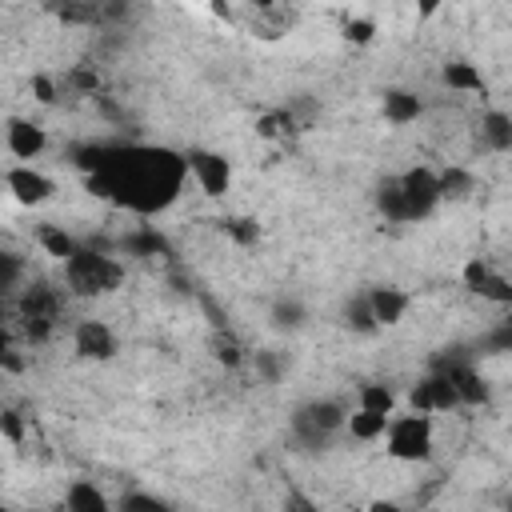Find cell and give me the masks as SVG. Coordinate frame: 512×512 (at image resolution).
Wrapping results in <instances>:
<instances>
[{"label": "cell", "mask_w": 512, "mask_h": 512, "mask_svg": "<svg viewBox=\"0 0 512 512\" xmlns=\"http://www.w3.org/2000/svg\"><path fill=\"white\" fill-rule=\"evenodd\" d=\"M56 320H60V296L52 288L32 284L20 292V324L28 336H48Z\"/></svg>", "instance_id": "6"}, {"label": "cell", "mask_w": 512, "mask_h": 512, "mask_svg": "<svg viewBox=\"0 0 512 512\" xmlns=\"http://www.w3.org/2000/svg\"><path fill=\"white\" fill-rule=\"evenodd\" d=\"M20 280H24V264H20V256L0 252V296H8Z\"/></svg>", "instance_id": "19"}, {"label": "cell", "mask_w": 512, "mask_h": 512, "mask_svg": "<svg viewBox=\"0 0 512 512\" xmlns=\"http://www.w3.org/2000/svg\"><path fill=\"white\" fill-rule=\"evenodd\" d=\"M368 512H404V508H400V504H392V500H376Z\"/></svg>", "instance_id": "22"}, {"label": "cell", "mask_w": 512, "mask_h": 512, "mask_svg": "<svg viewBox=\"0 0 512 512\" xmlns=\"http://www.w3.org/2000/svg\"><path fill=\"white\" fill-rule=\"evenodd\" d=\"M184 168H188V176L196 180V188H200L204 196H224L228 184H232V164H228L220 152L192 148V152L184 156Z\"/></svg>", "instance_id": "7"}, {"label": "cell", "mask_w": 512, "mask_h": 512, "mask_svg": "<svg viewBox=\"0 0 512 512\" xmlns=\"http://www.w3.org/2000/svg\"><path fill=\"white\" fill-rule=\"evenodd\" d=\"M4 144H8L12 160L32 164V160L48 148V136H44V128H40V124H32V120H12V124L4 128Z\"/></svg>", "instance_id": "9"}, {"label": "cell", "mask_w": 512, "mask_h": 512, "mask_svg": "<svg viewBox=\"0 0 512 512\" xmlns=\"http://www.w3.org/2000/svg\"><path fill=\"white\" fill-rule=\"evenodd\" d=\"M380 444H384V452H388L392 460H408V464L428 460L432 448H436L432 416H420V412L396 416V412H392V416H388V428H384V436H380Z\"/></svg>", "instance_id": "4"}, {"label": "cell", "mask_w": 512, "mask_h": 512, "mask_svg": "<svg viewBox=\"0 0 512 512\" xmlns=\"http://www.w3.org/2000/svg\"><path fill=\"white\" fill-rule=\"evenodd\" d=\"M384 428H388V416H372V412H360V408L344 416V432L360 444H376L384 436Z\"/></svg>", "instance_id": "13"}, {"label": "cell", "mask_w": 512, "mask_h": 512, "mask_svg": "<svg viewBox=\"0 0 512 512\" xmlns=\"http://www.w3.org/2000/svg\"><path fill=\"white\" fill-rule=\"evenodd\" d=\"M64 508L68 512H112V504L104 500V492L92 480H72L64 492Z\"/></svg>", "instance_id": "12"}, {"label": "cell", "mask_w": 512, "mask_h": 512, "mask_svg": "<svg viewBox=\"0 0 512 512\" xmlns=\"http://www.w3.org/2000/svg\"><path fill=\"white\" fill-rule=\"evenodd\" d=\"M4 188H8V196H12L16 204H24V208H36V204H44V200L56 192V184H52L40 168H32V164H12V168L4 172Z\"/></svg>", "instance_id": "8"}, {"label": "cell", "mask_w": 512, "mask_h": 512, "mask_svg": "<svg viewBox=\"0 0 512 512\" xmlns=\"http://www.w3.org/2000/svg\"><path fill=\"white\" fill-rule=\"evenodd\" d=\"M120 512H168V504L148 496V492H132V496L120 500Z\"/></svg>", "instance_id": "20"}, {"label": "cell", "mask_w": 512, "mask_h": 512, "mask_svg": "<svg viewBox=\"0 0 512 512\" xmlns=\"http://www.w3.org/2000/svg\"><path fill=\"white\" fill-rule=\"evenodd\" d=\"M444 84L456 88V92H480V88H484V76H480V68H472V64H448V68H444Z\"/></svg>", "instance_id": "16"}, {"label": "cell", "mask_w": 512, "mask_h": 512, "mask_svg": "<svg viewBox=\"0 0 512 512\" xmlns=\"http://www.w3.org/2000/svg\"><path fill=\"white\" fill-rule=\"evenodd\" d=\"M40 244H44V252H48V256H56L60 264L80 248L64 228H52V224H44V228H40Z\"/></svg>", "instance_id": "17"}, {"label": "cell", "mask_w": 512, "mask_h": 512, "mask_svg": "<svg viewBox=\"0 0 512 512\" xmlns=\"http://www.w3.org/2000/svg\"><path fill=\"white\" fill-rule=\"evenodd\" d=\"M364 300H368V312H372V324H376V328L400 324L404 312H408V296L396 292V288H372Z\"/></svg>", "instance_id": "11"}, {"label": "cell", "mask_w": 512, "mask_h": 512, "mask_svg": "<svg viewBox=\"0 0 512 512\" xmlns=\"http://www.w3.org/2000/svg\"><path fill=\"white\" fill-rule=\"evenodd\" d=\"M72 344L80 356L88 360H108L116 352V332L104 324V320H80L76 332H72Z\"/></svg>", "instance_id": "10"}, {"label": "cell", "mask_w": 512, "mask_h": 512, "mask_svg": "<svg viewBox=\"0 0 512 512\" xmlns=\"http://www.w3.org/2000/svg\"><path fill=\"white\" fill-rule=\"evenodd\" d=\"M356 408L372 412V416H392L396 412V396L388 384H360L356 388Z\"/></svg>", "instance_id": "14"}, {"label": "cell", "mask_w": 512, "mask_h": 512, "mask_svg": "<svg viewBox=\"0 0 512 512\" xmlns=\"http://www.w3.org/2000/svg\"><path fill=\"white\" fill-rule=\"evenodd\" d=\"M92 160H84L92 168V192L104 200H116L120 208L132 212H160L168 208L184 180V156L168 152V148H144V144H128V148H92Z\"/></svg>", "instance_id": "1"}, {"label": "cell", "mask_w": 512, "mask_h": 512, "mask_svg": "<svg viewBox=\"0 0 512 512\" xmlns=\"http://www.w3.org/2000/svg\"><path fill=\"white\" fill-rule=\"evenodd\" d=\"M436 204H440V180H436V172H428V168H412V172L388 180L384 192H380V208H384V216L396 220V224L424 220Z\"/></svg>", "instance_id": "2"}, {"label": "cell", "mask_w": 512, "mask_h": 512, "mask_svg": "<svg viewBox=\"0 0 512 512\" xmlns=\"http://www.w3.org/2000/svg\"><path fill=\"white\" fill-rule=\"evenodd\" d=\"M8 352H12V340H8V332L0 328V368L8 364Z\"/></svg>", "instance_id": "21"}, {"label": "cell", "mask_w": 512, "mask_h": 512, "mask_svg": "<svg viewBox=\"0 0 512 512\" xmlns=\"http://www.w3.org/2000/svg\"><path fill=\"white\" fill-rule=\"evenodd\" d=\"M344 408L336 404V400H312V404H304L296 416H292V436L300 440V444H308V448H320V444H328L336 432H344Z\"/></svg>", "instance_id": "5"}, {"label": "cell", "mask_w": 512, "mask_h": 512, "mask_svg": "<svg viewBox=\"0 0 512 512\" xmlns=\"http://www.w3.org/2000/svg\"><path fill=\"white\" fill-rule=\"evenodd\" d=\"M480 136L488 140V148H492V152H508V144H512L508 116H504V112H488V116L480 120Z\"/></svg>", "instance_id": "15"}, {"label": "cell", "mask_w": 512, "mask_h": 512, "mask_svg": "<svg viewBox=\"0 0 512 512\" xmlns=\"http://www.w3.org/2000/svg\"><path fill=\"white\" fill-rule=\"evenodd\" d=\"M64 280L76 296H104L112 288H120L124 280V264L108 252H92V248H76L64 260Z\"/></svg>", "instance_id": "3"}, {"label": "cell", "mask_w": 512, "mask_h": 512, "mask_svg": "<svg viewBox=\"0 0 512 512\" xmlns=\"http://www.w3.org/2000/svg\"><path fill=\"white\" fill-rule=\"evenodd\" d=\"M384 112H388L392 124H408V120H416L420 100L408 96V92H392V96H384Z\"/></svg>", "instance_id": "18"}]
</instances>
